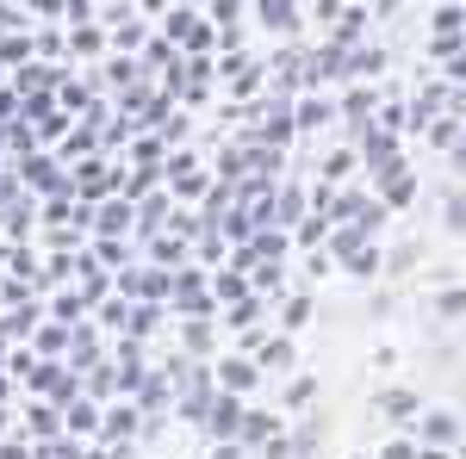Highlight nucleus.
Masks as SVG:
<instances>
[{
  "mask_svg": "<svg viewBox=\"0 0 466 459\" xmlns=\"http://www.w3.org/2000/svg\"><path fill=\"white\" fill-rule=\"evenodd\" d=\"M100 428H106V416H100V404H94V397L81 391V397H75L69 410H63V434H75V441H81V434H100Z\"/></svg>",
  "mask_w": 466,
  "mask_h": 459,
  "instance_id": "f257e3e1",
  "label": "nucleus"
},
{
  "mask_svg": "<svg viewBox=\"0 0 466 459\" xmlns=\"http://www.w3.org/2000/svg\"><path fill=\"white\" fill-rule=\"evenodd\" d=\"M137 224V212L125 205V199H106V205H94V230L100 236H118V230H131Z\"/></svg>",
  "mask_w": 466,
  "mask_h": 459,
  "instance_id": "f03ea898",
  "label": "nucleus"
},
{
  "mask_svg": "<svg viewBox=\"0 0 466 459\" xmlns=\"http://www.w3.org/2000/svg\"><path fill=\"white\" fill-rule=\"evenodd\" d=\"M100 434H106V441H131V434H137V410H131V404L106 410V428H100Z\"/></svg>",
  "mask_w": 466,
  "mask_h": 459,
  "instance_id": "7ed1b4c3",
  "label": "nucleus"
},
{
  "mask_svg": "<svg viewBox=\"0 0 466 459\" xmlns=\"http://www.w3.org/2000/svg\"><path fill=\"white\" fill-rule=\"evenodd\" d=\"M56 434H63L56 404H32V441H56Z\"/></svg>",
  "mask_w": 466,
  "mask_h": 459,
  "instance_id": "20e7f679",
  "label": "nucleus"
},
{
  "mask_svg": "<svg viewBox=\"0 0 466 459\" xmlns=\"http://www.w3.org/2000/svg\"><path fill=\"white\" fill-rule=\"evenodd\" d=\"M206 423H212V434H237V428H243V410L224 397V404H212V410H206Z\"/></svg>",
  "mask_w": 466,
  "mask_h": 459,
  "instance_id": "39448f33",
  "label": "nucleus"
},
{
  "mask_svg": "<svg viewBox=\"0 0 466 459\" xmlns=\"http://www.w3.org/2000/svg\"><path fill=\"white\" fill-rule=\"evenodd\" d=\"M37 348H44V354H63V348H69V323H63V317H56V323H37Z\"/></svg>",
  "mask_w": 466,
  "mask_h": 459,
  "instance_id": "423d86ee",
  "label": "nucleus"
},
{
  "mask_svg": "<svg viewBox=\"0 0 466 459\" xmlns=\"http://www.w3.org/2000/svg\"><path fill=\"white\" fill-rule=\"evenodd\" d=\"M69 44H75V50H100V25H75Z\"/></svg>",
  "mask_w": 466,
  "mask_h": 459,
  "instance_id": "0eeeda50",
  "label": "nucleus"
},
{
  "mask_svg": "<svg viewBox=\"0 0 466 459\" xmlns=\"http://www.w3.org/2000/svg\"><path fill=\"white\" fill-rule=\"evenodd\" d=\"M249 379H255V373H249V366H243V360H230V366H224V385H230V391H243V385H249Z\"/></svg>",
  "mask_w": 466,
  "mask_h": 459,
  "instance_id": "6e6552de",
  "label": "nucleus"
},
{
  "mask_svg": "<svg viewBox=\"0 0 466 459\" xmlns=\"http://www.w3.org/2000/svg\"><path fill=\"white\" fill-rule=\"evenodd\" d=\"M0 459H25V441H6V447H0Z\"/></svg>",
  "mask_w": 466,
  "mask_h": 459,
  "instance_id": "1a4fd4ad",
  "label": "nucleus"
},
{
  "mask_svg": "<svg viewBox=\"0 0 466 459\" xmlns=\"http://www.w3.org/2000/svg\"><path fill=\"white\" fill-rule=\"evenodd\" d=\"M6 25H19V13H13V6L0 0V32H6Z\"/></svg>",
  "mask_w": 466,
  "mask_h": 459,
  "instance_id": "9d476101",
  "label": "nucleus"
},
{
  "mask_svg": "<svg viewBox=\"0 0 466 459\" xmlns=\"http://www.w3.org/2000/svg\"><path fill=\"white\" fill-rule=\"evenodd\" d=\"M32 6H44V13H56V6H63V0H32Z\"/></svg>",
  "mask_w": 466,
  "mask_h": 459,
  "instance_id": "9b49d317",
  "label": "nucleus"
},
{
  "mask_svg": "<svg viewBox=\"0 0 466 459\" xmlns=\"http://www.w3.org/2000/svg\"><path fill=\"white\" fill-rule=\"evenodd\" d=\"M218 459H237V447H218Z\"/></svg>",
  "mask_w": 466,
  "mask_h": 459,
  "instance_id": "f8f14e48",
  "label": "nucleus"
},
{
  "mask_svg": "<svg viewBox=\"0 0 466 459\" xmlns=\"http://www.w3.org/2000/svg\"><path fill=\"white\" fill-rule=\"evenodd\" d=\"M0 143H6V125H0Z\"/></svg>",
  "mask_w": 466,
  "mask_h": 459,
  "instance_id": "ddd939ff",
  "label": "nucleus"
},
{
  "mask_svg": "<svg viewBox=\"0 0 466 459\" xmlns=\"http://www.w3.org/2000/svg\"><path fill=\"white\" fill-rule=\"evenodd\" d=\"M0 428H6V410H0Z\"/></svg>",
  "mask_w": 466,
  "mask_h": 459,
  "instance_id": "4468645a",
  "label": "nucleus"
}]
</instances>
